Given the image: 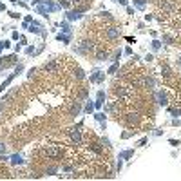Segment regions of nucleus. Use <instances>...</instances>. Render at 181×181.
Returning a JSON list of instances; mask_svg holds the SVG:
<instances>
[{
	"mask_svg": "<svg viewBox=\"0 0 181 181\" xmlns=\"http://www.w3.org/2000/svg\"><path fill=\"white\" fill-rule=\"evenodd\" d=\"M80 51H82V53H92V51H94V45L91 44V42H83V44L80 45Z\"/></svg>",
	"mask_w": 181,
	"mask_h": 181,
	"instance_id": "3",
	"label": "nucleus"
},
{
	"mask_svg": "<svg viewBox=\"0 0 181 181\" xmlns=\"http://www.w3.org/2000/svg\"><path fill=\"white\" fill-rule=\"evenodd\" d=\"M118 35H120V31L116 29V27H109V29H107V38L114 40V38H118Z\"/></svg>",
	"mask_w": 181,
	"mask_h": 181,
	"instance_id": "4",
	"label": "nucleus"
},
{
	"mask_svg": "<svg viewBox=\"0 0 181 181\" xmlns=\"http://www.w3.org/2000/svg\"><path fill=\"white\" fill-rule=\"evenodd\" d=\"M45 154H47L49 158H62V150H60V148H56V147H47V148H45Z\"/></svg>",
	"mask_w": 181,
	"mask_h": 181,
	"instance_id": "1",
	"label": "nucleus"
},
{
	"mask_svg": "<svg viewBox=\"0 0 181 181\" xmlns=\"http://www.w3.org/2000/svg\"><path fill=\"white\" fill-rule=\"evenodd\" d=\"M96 56H98V60H105V58H107V51H100Z\"/></svg>",
	"mask_w": 181,
	"mask_h": 181,
	"instance_id": "6",
	"label": "nucleus"
},
{
	"mask_svg": "<svg viewBox=\"0 0 181 181\" xmlns=\"http://www.w3.org/2000/svg\"><path fill=\"white\" fill-rule=\"evenodd\" d=\"M159 103H167V96H165V94H159Z\"/></svg>",
	"mask_w": 181,
	"mask_h": 181,
	"instance_id": "8",
	"label": "nucleus"
},
{
	"mask_svg": "<svg viewBox=\"0 0 181 181\" xmlns=\"http://www.w3.org/2000/svg\"><path fill=\"white\" fill-rule=\"evenodd\" d=\"M2 109H4V103H0V112H2Z\"/></svg>",
	"mask_w": 181,
	"mask_h": 181,
	"instance_id": "9",
	"label": "nucleus"
},
{
	"mask_svg": "<svg viewBox=\"0 0 181 181\" xmlns=\"http://www.w3.org/2000/svg\"><path fill=\"white\" fill-rule=\"evenodd\" d=\"M127 121H129V123H138V114H129Z\"/></svg>",
	"mask_w": 181,
	"mask_h": 181,
	"instance_id": "5",
	"label": "nucleus"
},
{
	"mask_svg": "<svg viewBox=\"0 0 181 181\" xmlns=\"http://www.w3.org/2000/svg\"><path fill=\"white\" fill-rule=\"evenodd\" d=\"M69 134H71V138H72V141H76L78 145L82 143V134H80V131H76V129H71V131H69Z\"/></svg>",
	"mask_w": 181,
	"mask_h": 181,
	"instance_id": "2",
	"label": "nucleus"
},
{
	"mask_svg": "<svg viewBox=\"0 0 181 181\" xmlns=\"http://www.w3.org/2000/svg\"><path fill=\"white\" fill-rule=\"evenodd\" d=\"M163 74H165V76H170V69L167 65H163Z\"/></svg>",
	"mask_w": 181,
	"mask_h": 181,
	"instance_id": "7",
	"label": "nucleus"
}]
</instances>
